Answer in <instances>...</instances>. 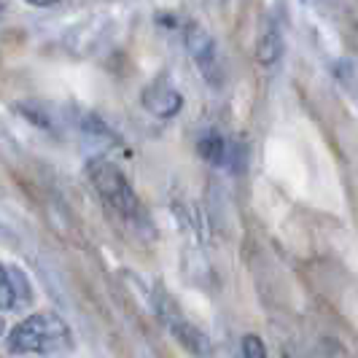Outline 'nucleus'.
<instances>
[{
	"mask_svg": "<svg viewBox=\"0 0 358 358\" xmlns=\"http://www.w3.org/2000/svg\"><path fill=\"white\" fill-rule=\"evenodd\" d=\"M87 176H90L94 192L100 194V199L106 202L108 208L116 215H122L124 221L135 224L143 218V208L141 199L135 194V189L129 186L127 176L108 159H92L87 164Z\"/></svg>",
	"mask_w": 358,
	"mask_h": 358,
	"instance_id": "obj_1",
	"label": "nucleus"
},
{
	"mask_svg": "<svg viewBox=\"0 0 358 358\" xmlns=\"http://www.w3.org/2000/svg\"><path fill=\"white\" fill-rule=\"evenodd\" d=\"M68 323L57 313H36L30 318L14 326L8 334V350L11 353H46L68 342Z\"/></svg>",
	"mask_w": 358,
	"mask_h": 358,
	"instance_id": "obj_2",
	"label": "nucleus"
},
{
	"mask_svg": "<svg viewBox=\"0 0 358 358\" xmlns=\"http://www.w3.org/2000/svg\"><path fill=\"white\" fill-rule=\"evenodd\" d=\"M157 315L164 321V326L173 331V337H176L189 353H194V356H210V340L199 331L194 323H189L186 318H183V313H180L178 305H176L170 296L159 294Z\"/></svg>",
	"mask_w": 358,
	"mask_h": 358,
	"instance_id": "obj_3",
	"label": "nucleus"
},
{
	"mask_svg": "<svg viewBox=\"0 0 358 358\" xmlns=\"http://www.w3.org/2000/svg\"><path fill=\"white\" fill-rule=\"evenodd\" d=\"M183 41H186V49L192 54V59L197 62L199 73L208 78V81H218V49H215L213 36L197 24V22H189L186 30H183Z\"/></svg>",
	"mask_w": 358,
	"mask_h": 358,
	"instance_id": "obj_4",
	"label": "nucleus"
},
{
	"mask_svg": "<svg viewBox=\"0 0 358 358\" xmlns=\"http://www.w3.org/2000/svg\"><path fill=\"white\" fill-rule=\"evenodd\" d=\"M141 103H143V108L151 116H157V119H173L180 108H183V94L173 84H167L164 78H159V81H151L145 87L143 94H141Z\"/></svg>",
	"mask_w": 358,
	"mask_h": 358,
	"instance_id": "obj_5",
	"label": "nucleus"
},
{
	"mask_svg": "<svg viewBox=\"0 0 358 358\" xmlns=\"http://www.w3.org/2000/svg\"><path fill=\"white\" fill-rule=\"evenodd\" d=\"M280 57H283V36H280L278 24L269 22L267 27H264V33L259 36V43H256V59H259V65L269 68Z\"/></svg>",
	"mask_w": 358,
	"mask_h": 358,
	"instance_id": "obj_6",
	"label": "nucleus"
},
{
	"mask_svg": "<svg viewBox=\"0 0 358 358\" xmlns=\"http://www.w3.org/2000/svg\"><path fill=\"white\" fill-rule=\"evenodd\" d=\"M197 151L199 157L205 162H210L215 167H224V164H229V157H232V148L229 143L224 141V135H218V132H205L202 138H199L197 143Z\"/></svg>",
	"mask_w": 358,
	"mask_h": 358,
	"instance_id": "obj_7",
	"label": "nucleus"
},
{
	"mask_svg": "<svg viewBox=\"0 0 358 358\" xmlns=\"http://www.w3.org/2000/svg\"><path fill=\"white\" fill-rule=\"evenodd\" d=\"M8 275H11V286H14V305H19V302L30 305L33 291H30V280H27V275H24L19 267H8Z\"/></svg>",
	"mask_w": 358,
	"mask_h": 358,
	"instance_id": "obj_8",
	"label": "nucleus"
},
{
	"mask_svg": "<svg viewBox=\"0 0 358 358\" xmlns=\"http://www.w3.org/2000/svg\"><path fill=\"white\" fill-rule=\"evenodd\" d=\"M14 307V286H11V275L8 267L0 264V310H11Z\"/></svg>",
	"mask_w": 358,
	"mask_h": 358,
	"instance_id": "obj_9",
	"label": "nucleus"
},
{
	"mask_svg": "<svg viewBox=\"0 0 358 358\" xmlns=\"http://www.w3.org/2000/svg\"><path fill=\"white\" fill-rule=\"evenodd\" d=\"M243 358H269L267 356V345L259 340L256 334L243 337Z\"/></svg>",
	"mask_w": 358,
	"mask_h": 358,
	"instance_id": "obj_10",
	"label": "nucleus"
},
{
	"mask_svg": "<svg viewBox=\"0 0 358 358\" xmlns=\"http://www.w3.org/2000/svg\"><path fill=\"white\" fill-rule=\"evenodd\" d=\"M30 6H36V8H49V6H57L59 0H27Z\"/></svg>",
	"mask_w": 358,
	"mask_h": 358,
	"instance_id": "obj_11",
	"label": "nucleus"
},
{
	"mask_svg": "<svg viewBox=\"0 0 358 358\" xmlns=\"http://www.w3.org/2000/svg\"><path fill=\"white\" fill-rule=\"evenodd\" d=\"M210 3H215V6H221V3H227V0H210Z\"/></svg>",
	"mask_w": 358,
	"mask_h": 358,
	"instance_id": "obj_12",
	"label": "nucleus"
},
{
	"mask_svg": "<svg viewBox=\"0 0 358 358\" xmlns=\"http://www.w3.org/2000/svg\"><path fill=\"white\" fill-rule=\"evenodd\" d=\"M0 331H3V323H0Z\"/></svg>",
	"mask_w": 358,
	"mask_h": 358,
	"instance_id": "obj_13",
	"label": "nucleus"
}]
</instances>
